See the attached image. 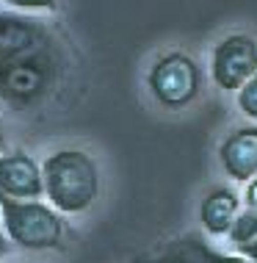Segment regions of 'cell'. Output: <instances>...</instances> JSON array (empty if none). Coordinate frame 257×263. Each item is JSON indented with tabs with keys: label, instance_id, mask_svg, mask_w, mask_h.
<instances>
[{
	"label": "cell",
	"instance_id": "11",
	"mask_svg": "<svg viewBox=\"0 0 257 263\" xmlns=\"http://www.w3.org/2000/svg\"><path fill=\"white\" fill-rule=\"evenodd\" d=\"M235 103H238V111L244 114L246 119L257 122V72L235 91Z\"/></svg>",
	"mask_w": 257,
	"mask_h": 263
},
{
	"label": "cell",
	"instance_id": "5",
	"mask_svg": "<svg viewBox=\"0 0 257 263\" xmlns=\"http://www.w3.org/2000/svg\"><path fill=\"white\" fill-rule=\"evenodd\" d=\"M257 72V39L249 33H230L210 53V78L219 89L238 91Z\"/></svg>",
	"mask_w": 257,
	"mask_h": 263
},
{
	"label": "cell",
	"instance_id": "9",
	"mask_svg": "<svg viewBox=\"0 0 257 263\" xmlns=\"http://www.w3.org/2000/svg\"><path fill=\"white\" fill-rule=\"evenodd\" d=\"M238 211H241V197L227 186H216L205 194L202 205H199V222L210 236H227Z\"/></svg>",
	"mask_w": 257,
	"mask_h": 263
},
{
	"label": "cell",
	"instance_id": "8",
	"mask_svg": "<svg viewBox=\"0 0 257 263\" xmlns=\"http://www.w3.org/2000/svg\"><path fill=\"white\" fill-rule=\"evenodd\" d=\"M219 161L227 177H232L235 183H249L257 177V125L232 130L221 141Z\"/></svg>",
	"mask_w": 257,
	"mask_h": 263
},
{
	"label": "cell",
	"instance_id": "13",
	"mask_svg": "<svg viewBox=\"0 0 257 263\" xmlns=\"http://www.w3.org/2000/svg\"><path fill=\"white\" fill-rule=\"evenodd\" d=\"M244 202L249 205V208L257 211V177H252V180L246 183V191H244Z\"/></svg>",
	"mask_w": 257,
	"mask_h": 263
},
{
	"label": "cell",
	"instance_id": "16",
	"mask_svg": "<svg viewBox=\"0 0 257 263\" xmlns=\"http://www.w3.org/2000/svg\"><path fill=\"white\" fill-rule=\"evenodd\" d=\"M0 153H9V144H6V130H3V122H0Z\"/></svg>",
	"mask_w": 257,
	"mask_h": 263
},
{
	"label": "cell",
	"instance_id": "14",
	"mask_svg": "<svg viewBox=\"0 0 257 263\" xmlns=\"http://www.w3.org/2000/svg\"><path fill=\"white\" fill-rule=\"evenodd\" d=\"M235 252H238V255H244V258H249L252 263H257V238L252 241V244H244V247H238Z\"/></svg>",
	"mask_w": 257,
	"mask_h": 263
},
{
	"label": "cell",
	"instance_id": "3",
	"mask_svg": "<svg viewBox=\"0 0 257 263\" xmlns=\"http://www.w3.org/2000/svg\"><path fill=\"white\" fill-rule=\"evenodd\" d=\"M0 230L14 247L28 252H47L64 247V216L50 202L14 200L0 194Z\"/></svg>",
	"mask_w": 257,
	"mask_h": 263
},
{
	"label": "cell",
	"instance_id": "2",
	"mask_svg": "<svg viewBox=\"0 0 257 263\" xmlns=\"http://www.w3.org/2000/svg\"><path fill=\"white\" fill-rule=\"evenodd\" d=\"M45 200L61 216L86 213L100 197V169L94 158L83 150L67 147L55 150L42 161Z\"/></svg>",
	"mask_w": 257,
	"mask_h": 263
},
{
	"label": "cell",
	"instance_id": "15",
	"mask_svg": "<svg viewBox=\"0 0 257 263\" xmlns=\"http://www.w3.org/2000/svg\"><path fill=\"white\" fill-rule=\"evenodd\" d=\"M9 247H11V241L6 238V233H3V230H0V258H3L6 252H9Z\"/></svg>",
	"mask_w": 257,
	"mask_h": 263
},
{
	"label": "cell",
	"instance_id": "12",
	"mask_svg": "<svg viewBox=\"0 0 257 263\" xmlns=\"http://www.w3.org/2000/svg\"><path fill=\"white\" fill-rule=\"evenodd\" d=\"M9 9L14 11H25V14H36V11H55L58 0H3Z\"/></svg>",
	"mask_w": 257,
	"mask_h": 263
},
{
	"label": "cell",
	"instance_id": "1",
	"mask_svg": "<svg viewBox=\"0 0 257 263\" xmlns=\"http://www.w3.org/2000/svg\"><path fill=\"white\" fill-rule=\"evenodd\" d=\"M67 72L58 33L25 11H0V100L31 111L55 95Z\"/></svg>",
	"mask_w": 257,
	"mask_h": 263
},
{
	"label": "cell",
	"instance_id": "10",
	"mask_svg": "<svg viewBox=\"0 0 257 263\" xmlns=\"http://www.w3.org/2000/svg\"><path fill=\"white\" fill-rule=\"evenodd\" d=\"M227 238H230V244L238 250V247L244 244H252V241L257 238V211L254 208H241L238 216L232 219L230 230H227Z\"/></svg>",
	"mask_w": 257,
	"mask_h": 263
},
{
	"label": "cell",
	"instance_id": "4",
	"mask_svg": "<svg viewBox=\"0 0 257 263\" xmlns=\"http://www.w3.org/2000/svg\"><path fill=\"white\" fill-rule=\"evenodd\" d=\"M147 89L163 108H185L202 89V69L185 53H166L149 67Z\"/></svg>",
	"mask_w": 257,
	"mask_h": 263
},
{
	"label": "cell",
	"instance_id": "6",
	"mask_svg": "<svg viewBox=\"0 0 257 263\" xmlns=\"http://www.w3.org/2000/svg\"><path fill=\"white\" fill-rule=\"evenodd\" d=\"M133 263H252L244 255H227L219 252L196 233H185L180 238L163 241L152 250L135 255Z\"/></svg>",
	"mask_w": 257,
	"mask_h": 263
},
{
	"label": "cell",
	"instance_id": "7",
	"mask_svg": "<svg viewBox=\"0 0 257 263\" xmlns=\"http://www.w3.org/2000/svg\"><path fill=\"white\" fill-rule=\"evenodd\" d=\"M0 194L14 200H42V163H36L23 150L0 153Z\"/></svg>",
	"mask_w": 257,
	"mask_h": 263
}]
</instances>
